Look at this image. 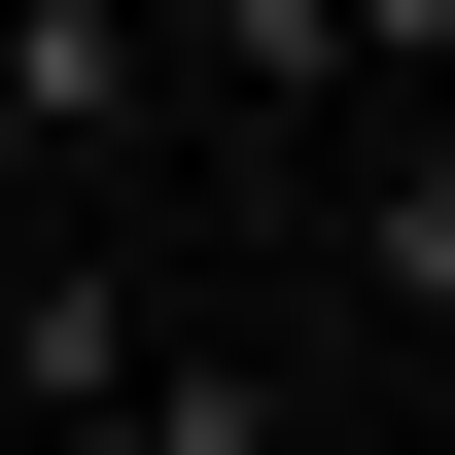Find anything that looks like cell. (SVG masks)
<instances>
[{
    "label": "cell",
    "instance_id": "cell-1",
    "mask_svg": "<svg viewBox=\"0 0 455 455\" xmlns=\"http://www.w3.org/2000/svg\"><path fill=\"white\" fill-rule=\"evenodd\" d=\"M175 386V315L106 281V245H0V455H36V420H140Z\"/></svg>",
    "mask_w": 455,
    "mask_h": 455
},
{
    "label": "cell",
    "instance_id": "cell-2",
    "mask_svg": "<svg viewBox=\"0 0 455 455\" xmlns=\"http://www.w3.org/2000/svg\"><path fill=\"white\" fill-rule=\"evenodd\" d=\"M175 106V36H140V0H0V175H106Z\"/></svg>",
    "mask_w": 455,
    "mask_h": 455
},
{
    "label": "cell",
    "instance_id": "cell-3",
    "mask_svg": "<svg viewBox=\"0 0 455 455\" xmlns=\"http://www.w3.org/2000/svg\"><path fill=\"white\" fill-rule=\"evenodd\" d=\"M350 281H386V315H455V106H386V140H350Z\"/></svg>",
    "mask_w": 455,
    "mask_h": 455
},
{
    "label": "cell",
    "instance_id": "cell-4",
    "mask_svg": "<svg viewBox=\"0 0 455 455\" xmlns=\"http://www.w3.org/2000/svg\"><path fill=\"white\" fill-rule=\"evenodd\" d=\"M36 455H281V386H245V350H175L140 420H36Z\"/></svg>",
    "mask_w": 455,
    "mask_h": 455
}]
</instances>
